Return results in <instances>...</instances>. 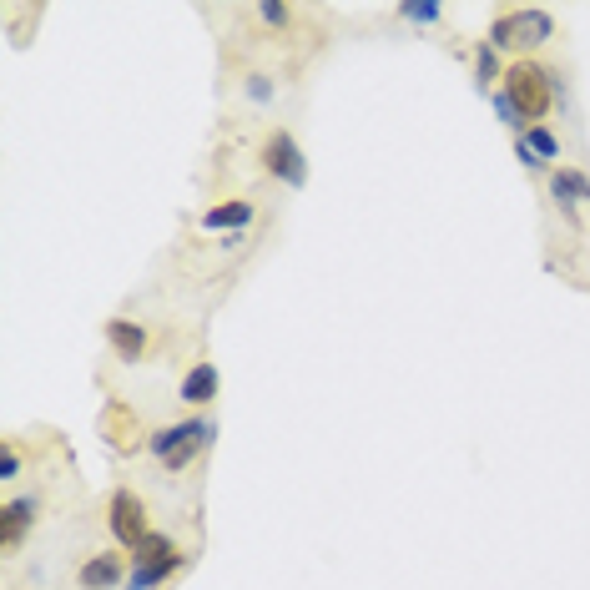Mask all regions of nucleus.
<instances>
[{
    "label": "nucleus",
    "instance_id": "f257e3e1",
    "mask_svg": "<svg viewBox=\"0 0 590 590\" xmlns=\"http://www.w3.org/2000/svg\"><path fill=\"white\" fill-rule=\"evenodd\" d=\"M515 106V116L525 127H540L545 122V111H550V96H555V71L540 66V61H510L505 66V86H500Z\"/></svg>",
    "mask_w": 590,
    "mask_h": 590
},
{
    "label": "nucleus",
    "instance_id": "f03ea898",
    "mask_svg": "<svg viewBox=\"0 0 590 590\" xmlns=\"http://www.w3.org/2000/svg\"><path fill=\"white\" fill-rule=\"evenodd\" d=\"M550 36H555V21H550V11H540V6L505 11V16H495V26H490V46H495V51H540Z\"/></svg>",
    "mask_w": 590,
    "mask_h": 590
},
{
    "label": "nucleus",
    "instance_id": "7ed1b4c3",
    "mask_svg": "<svg viewBox=\"0 0 590 590\" xmlns=\"http://www.w3.org/2000/svg\"><path fill=\"white\" fill-rule=\"evenodd\" d=\"M106 530L116 535V545H122V550H137V545L152 535L147 505H142L132 490H116V495L106 500Z\"/></svg>",
    "mask_w": 590,
    "mask_h": 590
},
{
    "label": "nucleus",
    "instance_id": "20e7f679",
    "mask_svg": "<svg viewBox=\"0 0 590 590\" xmlns=\"http://www.w3.org/2000/svg\"><path fill=\"white\" fill-rule=\"evenodd\" d=\"M263 167H268V177H278L283 187H303L308 182V157H303V147L293 142V132H268L263 137Z\"/></svg>",
    "mask_w": 590,
    "mask_h": 590
},
{
    "label": "nucleus",
    "instance_id": "39448f33",
    "mask_svg": "<svg viewBox=\"0 0 590 590\" xmlns=\"http://www.w3.org/2000/svg\"><path fill=\"white\" fill-rule=\"evenodd\" d=\"M132 575V560L122 555V550H101V555H91L81 570H76V585L81 590H116Z\"/></svg>",
    "mask_w": 590,
    "mask_h": 590
},
{
    "label": "nucleus",
    "instance_id": "423d86ee",
    "mask_svg": "<svg viewBox=\"0 0 590 590\" xmlns=\"http://www.w3.org/2000/svg\"><path fill=\"white\" fill-rule=\"evenodd\" d=\"M41 520V495H16V500H6V510H0V550H16L21 545V535L31 530Z\"/></svg>",
    "mask_w": 590,
    "mask_h": 590
},
{
    "label": "nucleus",
    "instance_id": "0eeeda50",
    "mask_svg": "<svg viewBox=\"0 0 590 590\" xmlns=\"http://www.w3.org/2000/svg\"><path fill=\"white\" fill-rule=\"evenodd\" d=\"M106 343L116 348V359H122V364H142L147 359V328L137 318H111L106 323Z\"/></svg>",
    "mask_w": 590,
    "mask_h": 590
},
{
    "label": "nucleus",
    "instance_id": "6e6552de",
    "mask_svg": "<svg viewBox=\"0 0 590 590\" xmlns=\"http://www.w3.org/2000/svg\"><path fill=\"white\" fill-rule=\"evenodd\" d=\"M253 217H258L253 197H232V202H217V207H207V212L197 217V227H202V232H238V227H248Z\"/></svg>",
    "mask_w": 590,
    "mask_h": 590
},
{
    "label": "nucleus",
    "instance_id": "1a4fd4ad",
    "mask_svg": "<svg viewBox=\"0 0 590 590\" xmlns=\"http://www.w3.org/2000/svg\"><path fill=\"white\" fill-rule=\"evenodd\" d=\"M550 197H555V207L575 222V207L590 202V177L575 172V167H555V172H550Z\"/></svg>",
    "mask_w": 590,
    "mask_h": 590
},
{
    "label": "nucleus",
    "instance_id": "9d476101",
    "mask_svg": "<svg viewBox=\"0 0 590 590\" xmlns=\"http://www.w3.org/2000/svg\"><path fill=\"white\" fill-rule=\"evenodd\" d=\"M182 565H187V555H182V550H172V555H162V560H147V565H132L127 590H157V585H167Z\"/></svg>",
    "mask_w": 590,
    "mask_h": 590
},
{
    "label": "nucleus",
    "instance_id": "9b49d317",
    "mask_svg": "<svg viewBox=\"0 0 590 590\" xmlns=\"http://www.w3.org/2000/svg\"><path fill=\"white\" fill-rule=\"evenodd\" d=\"M177 399L182 404H192V409H202V404H212L217 399V369L202 359V364H192L187 374H182V389H177Z\"/></svg>",
    "mask_w": 590,
    "mask_h": 590
},
{
    "label": "nucleus",
    "instance_id": "f8f14e48",
    "mask_svg": "<svg viewBox=\"0 0 590 590\" xmlns=\"http://www.w3.org/2000/svg\"><path fill=\"white\" fill-rule=\"evenodd\" d=\"M212 424L207 419H182V424H172V429H157L152 439H147V449L157 454V459H167L177 444H187V439H197V434H207Z\"/></svg>",
    "mask_w": 590,
    "mask_h": 590
},
{
    "label": "nucleus",
    "instance_id": "ddd939ff",
    "mask_svg": "<svg viewBox=\"0 0 590 590\" xmlns=\"http://www.w3.org/2000/svg\"><path fill=\"white\" fill-rule=\"evenodd\" d=\"M520 142H525V147H530V152H535L540 162L560 157V142H555V132H550L545 122H540V127H525V132H520Z\"/></svg>",
    "mask_w": 590,
    "mask_h": 590
},
{
    "label": "nucleus",
    "instance_id": "4468645a",
    "mask_svg": "<svg viewBox=\"0 0 590 590\" xmlns=\"http://www.w3.org/2000/svg\"><path fill=\"white\" fill-rule=\"evenodd\" d=\"M399 21H414V26H439V21H444V6H434V0H404V6H399Z\"/></svg>",
    "mask_w": 590,
    "mask_h": 590
},
{
    "label": "nucleus",
    "instance_id": "2eb2a0df",
    "mask_svg": "<svg viewBox=\"0 0 590 590\" xmlns=\"http://www.w3.org/2000/svg\"><path fill=\"white\" fill-rule=\"evenodd\" d=\"M495 76H505V71H500V51H495L490 41H480V46H475V81L490 86Z\"/></svg>",
    "mask_w": 590,
    "mask_h": 590
},
{
    "label": "nucleus",
    "instance_id": "dca6fc26",
    "mask_svg": "<svg viewBox=\"0 0 590 590\" xmlns=\"http://www.w3.org/2000/svg\"><path fill=\"white\" fill-rule=\"evenodd\" d=\"M172 550H177V545H172L167 535H157V530H152V535H147V540H142V545L132 550V565H147V560H162V555H172Z\"/></svg>",
    "mask_w": 590,
    "mask_h": 590
},
{
    "label": "nucleus",
    "instance_id": "f3484780",
    "mask_svg": "<svg viewBox=\"0 0 590 590\" xmlns=\"http://www.w3.org/2000/svg\"><path fill=\"white\" fill-rule=\"evenodd\" d=\"M21 475V449L16 439H0V480H16Z\"/></svg>",
    "mask_w": 590,
    "mask_h": 590
},
{
    "label": "nucleus",
    "instance_id": "a211bd4d",
    "mask_svg": "<svg viewBox=\"0 0 590 590\" xmlns=\"http://www.w3.org/2000/svg\"><path fill=\"white\" fill-rule=\"evenodd\" d=\"M258 21H263V26H278V31H283V26L293 21V11L283 6V0H263V6H258Z\"/></svg>",
    "mask_w": 590,
    "mask_h": 590
},
{
    "label": "nucleus",
    "instance_id": "6ab92c4d",
    "mask_svg": "<svg viewBox=\"0 0 590 590\" xmlns=\"http://www.w3.org/2000/svg\"><path fill=\"white\" fill-rule=\"evenodd\" d=\"M248 96H253V101H273V81H268L263 71H253V76H248Z\"/></svg>",
    "mask_w": 590,
    "mask_h": 590
},
{
    "label": "nucleus",
    "instance_id": "aec40b11",
    "mask_svg": "<svg viewBox=\"0 0 590 590\" xmlns=\"http://www.w3.org/2000/svg\"><path fill=\"white\" fill-rule=\"evenodd\" d=\"M515 157H520V167H530V172H540V167H545V162H540V157H535V152H530L520 137H515Z\"/></svg>",
    "mask_w": 590,
    "mask_h": 590
}]
</instances>
